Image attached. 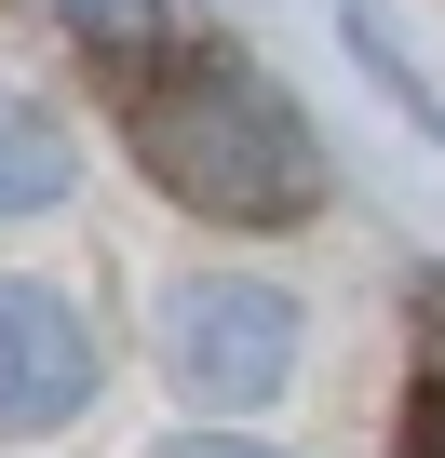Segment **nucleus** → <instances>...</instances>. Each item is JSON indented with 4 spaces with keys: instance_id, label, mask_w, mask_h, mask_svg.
<instances>
[{
    "instance_id": "nucleus-1",
    "label": "nucleus",
    "mask_w": 445,
    "mask_h": 458,
    "mask_svg": "<svg viewBox=\"0 0 445 458\" xmlns=\"http://www.w3.org/2000/svg\"><path fill=\"white\" fill-rule=\"evenodd\" d=\"M108 81H122V148L189 216H216V229H297V216H324V148L284 108V81H257L244 55L162 41V55H122Z\"/></svg>"
},
{
    "instance_id": "nucleus-2",
    "label": "nucleus",
    "mask_w": 445,
    "mask_h": 458,
    "mask_svg": "<svg viewBox=\"0 0 445 458\" xmlns=\"http://www.w3.org/2000/svg\"><path fill=\"white\" fill-rule=\"evenodd\" d=\"M162 377L189 404H270L297 377V297H270L257 270H189L162 297Z\"/></svg>"
},
{
    "instance_id": "nucleus-3",
    "label": "nucleus",
    "mask_w": 445,
    "mask_h": 458,
    "mask_svg": "<svg viewBox=\"0 0 445 458\" xmlns=\"http://www.w3.org/2000/svg\"><path fill=\"white\" fill-rule=\"evenodd\" d=\"M95 377H108V351H95V324H81L55 284H0V431L81 418Z\"/></svg>"
},
{
    "instance_id": "nucleus-4",
    "label": "nucleus",
    "mask_w": 445,
    "mask_h": 458,
    "mask_svg": "<svg viewBox=\"0 0 445 458\" xmlns=\"http://www.w3.org/2000/svg\"><path fill=\"white\" fill-rule=\"evenodd\" d=\"M55 189H68V135L28 95H0V216H41Z\"/></svg>"
},
{
    "instance_id": "nucleus-5",
    "label": "nucleus",
    "mask_w": 445,
    "mask_h": 458,
    "mask_svg": "<svg viewBox=\"0 0 445 458\" xmlns=\"http://www.w3.org/2000/svg\"><path fill=\"white\" fill-rule=\"evenodd\" d=\"M41 14H55V28L81 41V55H108V68H122V55H162V41H175V14H162V0H41Z\"/></svg>"
},
{
    "instance_id": "nucleus-6",
    "label": "nucleus",
    "mask_w": 445,
    "mask_h": 458,
    "mask_svg": "<svg viewBox=\"0 0 445 458\" xmlns=\"http://www.w3.org/2000/svg\"><path fill=\"white\" fill-rule=\"evenodd\" d=\"M405 458H445V377L405 391Z\"/></svg>"
},
{
    "instance_id": "nucleus-7",
    "label": "nucleus",
    "mask_w": 445,
    "mask_h": 458,
    "mask_svg": "<svg viewBox=\"0 0 445 458\" xmlns=\"http://www.w3.org/2000/svg\"><path fill=\"white\" fill-rule=\"evenodd\" d=\"M162 458H284V445H230V431H202V445H162Z\"/></svg>"
}]
</instances>
